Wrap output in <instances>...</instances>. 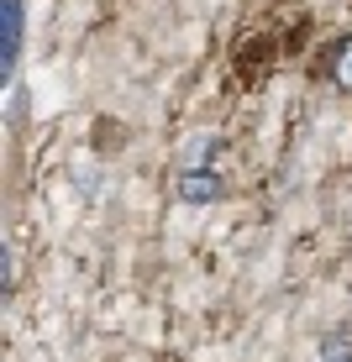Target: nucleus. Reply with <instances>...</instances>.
Listing matches in <instances>:
<instances>
[{"label":"nucleus","mask_w":352,"mask_h":362,"mask_svg":"<svg viewBox=\"0 0 352 362\" xmlns=\"http://www.w3.org/2000/svg\"><path fill=\"white\" fill-rule=\"evenodd\" d=\"M0 21H6V37H0V79H16V64H21V37H27V11L21 0H0Z\"/></svg>","instance_id":"f257e3e1"},{"label":"nucleus","mask_w":352,"mask_h":362,"mask_svg":"<svg viewBox=\"0 0 352 362\" xmlns=\"http://www.w3.org/2000/svg\"><path fill=\"white\" fill-rule=\"evenodd\" d=\"M226 194V179L216 163H195V168H179V199L184 205H210V199Z\"/></svg>","instance_id":"f03ea898"},{"label":"nucleus","mask_w":352,"mask_h":362,"mask_svg":"<svg viewBox=\"0 0 352 362\" xmlns=\"http://www.w3.org/2000/svg\"><path fill=\"white\" fill-rule=\"evenodd\" d=\"M326 79H331L342 95H352V32L326 47Z\"/></svg>","instance_id":"7ed1b4c3"},{"label":"nucleus","mask_w":352,"mask_h":362,"mask_svg":"<svg viewBox=\"0 0 352 362\" xmlns=\"http://www.w3.org/2000/svg\"><path fill=\"white\" fill-rule=\"evenodd\" d=\"M321 362H352V331H331L321 341Z\"/></svg>","instance_id":"20e7f679"}]
</instances>
